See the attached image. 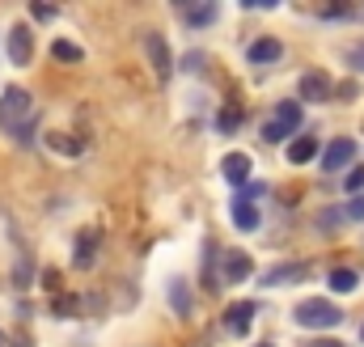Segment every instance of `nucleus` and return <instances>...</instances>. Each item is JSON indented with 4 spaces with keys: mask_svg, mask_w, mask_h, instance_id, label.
I'll return each instance as SVG.
<instances>
[{
    "mask_svg": "<svg viewBox=\"0 0 364 347\" xmlns=\"http://www.w3.org/2000/svg\"><path fill=\"white\" fill-rule=\"evenodd\" d=\"M30 119H34V102H30V93L17 89V85L4 89V93H0V127L13 136V132H21Z\"/></svg>",
    "mask_w": 364,
    "mask_h": 347,
    "instance_id": "obj_1",
    "label": "nucleus"
},
{
    "mask_svg": "<svg viewBox=\"0 0 364 347\" xmlns=\"http://www.w3.org/2000/svg\"><path fill=\"white\" fill-rule=\"evenodd\" d=\"M292 318H296L301 326H309V331H331V326L343 322V309L331 305V301H301V305L292 309Z\"/></svg>",
    "mask_w": 364,
    "mask_h": 347,
    "instance_id": "obj_2",
    "label": "nucleus"
},
{
    "mask_svg": "<svg viewBox=\"0 0 364 347\" xmlns=\"http://www.w3.org/2000/svg\"><path fill=\"white\" fill-rule=\"evenodd\" d=\"M144 51H149V64H153V77L166 85L170 77H174V55H170V43H166V34H157V30H149L144 34Z\"/></svg>",
    "mask_w": 364,
    "mask_h": 347,
    "instance_id": "obj_3",
    "label": "nucleus"
},
{
    "mask_svg": "<svg viewBox=\"0 0 364 347\" xmlns=\"http://www.w3.org/2000/svg\"><path fill=\"white\" fill-rule=\"evenodd\" d=\"M352 161H356V140L352 136H339V140H331L322 149V170L326 174H343Z\"/></svg>",
    "mask_w": 364,
    "mask_h": 347,
    "instance_id": "obj_4",
    "label": "nucleus"
},
{
    "mask_svg": "<svg viewBox=\"0 0 364 347\" xmlns=\"http://www.w3.org/2000/svg\"><path fill=\"white\" fill-rule=\"evenodd\" d=\"M255 318H259V305H255V301H233V305L225 309V326H229L233 335H250Z\"/></svg>",
    "mask_w": 364,
    "mask_h": 347,
    "instance_id": "obj_5",
    "label": "nucleus"
},
{
    "mask_svg": "<svg viewBox=\"0 0 364 347\" xmlns=\"http://www.w3.org/2000/svg\"><path fill=\"white\" fill-rule=\"evenodd\" d=\"M9 60L17 68H26L34 60V34H30V26H13V34H9Z\"/></svg>",
    "mask_w": 364,
    "mask_h": 347,
    "instance_id": "obj_6",
    "label": "nucleus"
},
{
    "mask_svg": "<svg viewBox=\"0 0 364 347\" xmlns=\"http://www.w3.org/2000/svg\"><path fill=\"white\" fill-rule=\"evenodd\" d=\"M250 170H255V161H250L246 153H225V157H220V174H225V182H233V186H246V182H250Z\"/></svg>",
    "mask_w": 364,
    "mask_h": 347,
    "instance_id": "obj_7",
    "label": "nucleus"
},
{
    "mask_svg": "<svg viewBox=\"0 0 364 347\" xmlns=\"http://www.w3.org/2000/svg\"><path fill=\"white\" fill-rule=\"evenodd\" d=\"M229 216H233V225H237L242 233H255V229H259V208H255V199H246V195H237V199L229 203Z\"/></svg>",
    "mask_w": 364,
    "mask_h": 347,
    "instance_id": "obj_8",
    "label": "nucleus"
},
{
    "mask_svg": "<svg viewBox=\"0 0 364 347\" xmlns=\"http://www.w3.org/2000/svg\"><path fill=\"white\" fill-rule=\"evenodd\" d=\"M250 271H255V259L246 250H229L225 255V284H246Z\"/></svg>",
    "mask_w": 364,
    "mask_h": 347,
    "instance_id": "obj_9",
    "label": "nucleus"
},
{
    "mask_svg": "<svg viewBox=\"0 0 364 347\" xmlns=\"http://www.w3.org/2000/svg\"><path fill=\"white\" fill-rule=\"evenodd\" d=\"M331 93H339V89L331 85L326 73H309V77H301V102H326Z\"/></svg>",
    "mask_w": 364,
    "mask_h": 347,
    "instance_id": "obj_10",
    "label": "nucleus"
},
{
    "mask_svg": "<svg viewBox=\"0 0 364 347\" xmlns=\"http://www.w3.org/2000/svg\"><path fill=\"white\" fill-rule=\"evenodd\" d=\"M178 13H182V21L186 26H195V30H203V26H212L216 21V0H203V4H178Z\"/></svg>",
    "mask_w": 364,
    "mask_h": 347,
    "instance_id": "obj_11",
    "label": "nucleus"
},
{
    "mask_svg": "<svg viewBox=\"0 0 364 347\" xmlns=\"http://www.w3.org/2000/svg\"><path fill=\"white\" fill-rule=\"evenodd\" d=\"M279 55H284L279 38H259V43H250V51H246V60H250V64H275Z\"/></svg>",
    "mask_w": 364,
    "mask_h": 347,
    "instance_id": "obj_12",
    "label": "nucleus"
},
{
    "mask_svg": "<svg viewBox=\"0 0 364 347\" xmlns=\"http://www.w3.org/2000/svg\"><path fill=\"white\" fill-rule=\"evenodd\" d=\"M318 157V136H296L292 144H288V161L292 166H305V161H314Z\"/></svg>",
    "mask_w": 364,
    "mask_h": 347,
    "instance_id": "obj_13",
    "label": "nucleus"
},
{
    "mask_svg": "<svg viewBox=\"0 0 364 347\" xmlns=\"http://www.w3.org/2000/svg\"><path fill=\"white\" fill-rule=\"evenodd\" d=\"M331 288L335 292H356L360 288V271L356 267H335L331 271Z\"/></svg>",
    "mask_w": 364,
    "mask_h": 347,
    "instance_id": "obj_14",
    "label": "nucleus"
},
{
    "mask_svg": "<svg viewBox=\"0 0 364 347\" xmlns=\"http://www.w3.org/2000/svg\"><path fill=\"white\" fill-rule=\"evenodd\" d=\"M166 292H170V309H174L178 318H186V314H191V288H186L182 279H170Z\"/></svg>",
    "mask_w": 364,
    "mask_h": 347,
    "instance_id": "obj_15",
    "label": "nucleus"
},
{
    "mask_svg": "<svg viewBox=\"0 0 364 347\" xmlns=\"http://www.w3.org/2000/svg\"><path fill=\"white\" fill-rule=\"evenodd\" d=\"M301 275H305V267H301V262H288V267H275V271H267V275H263V284H267V288H275V284H292V279H301Z\"/></svg>",
    "mask_w": 364,
    "mask_h": 347,
    "instance_id": "obj_16",
    "label": "nucleus"
},
{
    "mask_svg": "<svg viewBox=\"0 0 364 347\" xmlns=\"http://www.w3.org/2000/svg\"><path fill=\"white\" fill-rule=\"evenodd\" d=\"M51 55L64 60V64H81V60H85V51H81L77 43H68V38H55V43H51Z\"/></svg>",
    "mask_w": 364,
    "mask_h": 347,
    "instance_id": "obj_17",
    "label": "nucleus"
},
{
    "mask_svg": "<svg viewBox=\"0 0 364 347\" xmlns=\"http://www.w3.org/2000/svg\"><path fill=\"white\" fill-rule=\"evenodd\" d=\"M93 250H97V233H81V242H77V250H73V262H77V267H90L93 262Z\"/></svg>",
    "mask_w": 364,
    "mask_h": 347,
    "instance_id": "obj_18",
    "label": "nucleus"
},
{
    "mask_svg": "<svg viewBox=\"0 0 364 347\" xmlns=\"http://www.w3.org/2000/svg\"><path fill=\"white\" fill-rule=\"evenodd\" d=\"M275 119H279L288 132H296V127H301V102H279V106H275Z\"/></svg>",
    "mask_w": 364,
    "mask_h": 347,
    "instance_id": "obj_19",
    "label": "nucleus"
},
{
    "mask_svg": "<svg viewBox=\"0 0 364 347\" xmlns=\"http://www.w3.org/2000/svg\"><path fill=\"white\" fill-rule=\"evenodd\" d=\"M34 136H38V114H34V119H30L21 132H13V140H17L21 149H30V144H34Z\"/></svg>",
    "mask_w": 364,
    "mask_h": 347,
    "instance_id": "obj_20",
    "label": "nucleus"
},
{
    "mask_svg": "<svg viewBox=\"0 0 364 347\" xmlns=\"http://www.w3.org/2000/svg\"><path fill=\"white\" fill-rule=\"evenodd\" d=\"M343 220H364V195H352L343 203Z\"/></svg>",
    "mask_w": 364,
    "mask_h": 347,
    "instance_id": "obj_21",
    "label": "nucleus"
},
{
    "mask_svg": "<svg viewBox=\"0 0 364 347\" xmlns=\"http://www.w3.org/2000/svg\"><path fill=\"white\" fill-rule=\"evenodd\" d=\"M284 136H292V132H288V127H284V123H279V119H272V123H267V127H263V140H272V144H279V140H284Z\"/></svg>",
    "mask_w": 364,
    "mask_h": 347,
    "instance_id": "obj_22",
    "label": "nucleus"
},
{
    "mask_svg": "<svg viewBox=\"0 0 364 347\" xmlns=\"http://www.w3.org/2000/svg\"><path fill=\"white\" fill-rule=\"evenodd\" d=\"M30 17H34V21H51V17H55V4H43V0H34V4H30Z\"/></svg>",
    "mask_w": 364,
    "mask_h": 347,
    "instance_id": "obj_23",
    "label": "nucleus"
},
{
    "mask_svg": "<svg viewBox=\"0 0 364 347\" xmlns=\"http://www.w3.org/2000/svg\"><path fill=\"white\" fill-rule=\"evenodd\" d=\"M237 123H242V110H237V106H229V110L220 114V132H237Z\"/></svg>",
    "mask_w": 364,
    "mask_h": 347,
    "instance_id": "obj_24",
    "label": "nucleus"
},
{
    "mask_svg": "<svg viewBox=\"0 0 364 347\" xmlns=\"http://www.w3.org/2000/svg\"><path fill=\"white\" fill-rule=\"evenodd\" d=\"M364 186V166H352V174H348V195H360Z\"/></svg>",
    "mask_w": 364,
    "mask_h": 347,
    "instance_id": "obj_25",
    "label": "nucleus"
},
{
    "mask_svg": "<svg viewBox=\"0 0 364 347\" xmlns=\"http://www.w3.org/2000/svg\"><path fill=\"white\" fill-rule=\"evenodd\" d=\"M348 64H352L356 73H364V43H356V47L348 51Z\"/></svg>",
    "mask_w": 364,
    "mask_h": 347,
    "instance_id": "obj_26",
    "label": "nucleus"
},
{
    "mask_svg": "<svg viewBox=\"0 0 364 347\" xmlns=\"http://www.w3.org/2000/svg\"><path fill=\"white\" fill-rule=\"evenodd\" d=\"M13 284H17V288H26V284H30V262H17V271H13Z\"/></svg>",
    "mask_w": 364,
    "mask_h": 347,
    "instance_id": "obj_27",
    "label": "nucleus"
},
{
    "mask_svg": "<svg viewBox=\"0 0 364 347\" xmlns=\"http://www.w3.org/2000/svg\"><path fill=\"white\" fill-rule=\"evenodd\" d=\"M356 93H360L356 81H343V85H339V97H356Z\"/></svg>",
    "mask_w": 364,
    "mask_h": 347,
    "instance_id": "obj_28",
    "label": "nucleus"
},
{
    "mask_svg": "<svg viewBox=\"0 0 364 347\" xmlns=\"http://www.w3.org/2000/svg\"><path fill=\"white\" fill-rule=\"evenodd\" d=\"M339 225V212H322V229H335Z\"/></svg>",
    "mask_w": 364,
    "mask_h": 347,
    "instance_id": "obj_29",
    "label": "nucleus"
},
{
    "mask_svg": "<svg viewBox=\"0 0 364 347\" xmlns=\"http://www.w3.org/2000/svg\"><path fill=\"white\" fill-rule=\"evenodd\" d=\"M309 347H343L339 339H318V343H309Z\"/></svg>",
    "mask_w": 364,
    "mask_h": 347,
    "instance_id": "obj_30",
    "label": "nucleus"
},
{
    "mask_svg": "<svg viewBox=\"0 0 364 347\" xmlns=\"http://www.w3.org/2000/svg\"><path fill=\"white\" fill-rule=\"evenodd\" d=\"M13 347H30V339H17V343H13Z\"/></svg>",
    "mask_w": 364,
    "mask_h": 347,
    "instance_id": "obj_31",
    "label": "nucleus"
},
{
    "mask_svg": "<svg viewBox=\"0 0 364 347\" xmlns=\"http://www.w3.org/2000/svg\"><path fill=\"white\" fill-rule=\"evenodd\" d=\"M259 347H272V343H259Z\"/></svg>",
    "mask_w": 364,
    "mask_h": 347,
    "instance_id": "obj_32",
    "label": "nucleus"
},
{
    "mask_svg": "<svg viewBox=\"0 0 364 347\" xmlns=\"http://www.w3.org/2000/svg\"><path fill=\"white\" fill-rule=\"evenodd\" d=\"M360 339H364V326H360Z\"/></svg>",
    "mask_w": 364,
    "mask_h": 347,
    "instance_id": "obj_33",
    "label": "nucleus"
},
{
    "mask_svg": "<svg viewBox=\"0 0 364 347\" xmlns=\"http://www.w3.org/2000/svg\"><path fill=\"white\" fill-rule=\"evenodd\" d=\"M0 339H4V335H0Z\"/></svg>",
    "mask_w": 364,
    "mask_h": 347,
    "instance_id": "obj_34",
    "label": "nucleus"
}]
</instances>
